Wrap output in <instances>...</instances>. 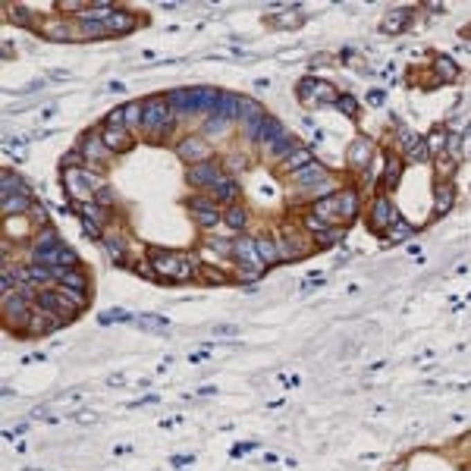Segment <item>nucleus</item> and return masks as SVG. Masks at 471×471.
<instances>
[{
  "label": "nucleus",
  "mask_w": 471,
  "mask_h": 471,
  "mask_svg": "<svg viewBox=\"0 0 471 471\" xmlns=\"http://www.w3.org/2000/svg\"><path fill=\"white\" fill-rule=\"evenodd\" d=\"M104 28H107V35L132 32V28H136V16L126 13V10H113V13H110V19L104 22Z\"/></svg>",
  "instance_id": "20"
},
{
  "label": "nucleus",
  "mask_w": 471,
  "mask_h": 471,
  "mask_svg": "<svg viewBox=\"0 0 471 471\" xmlns=\"http://www.w3.org/2000/svg\"><path fill=\"white\" fill-rule=\"evenodd\" d=\"M101 239H104V246H107V255L116 261V264H120V261H123V255H126V252H123V242H120V236H113V232H104Z\"/></svg>",
  "instance_id": "32"
},
{
  "label": "nucleus",
  "mask_w": 471,
  "mask_h": 471,
  "mask_svg": "<svg viewBox=\"0 0 471 471\" xmlns=\"http://www.w3.org/2000/svg\"><path fill=\"white\" fill-rule=\"evenodd\" d=\"M427 154H430V148H427V145H424V142H418L415 148L409 151V157H412V160H427Z\"/></svg>",
  "instance_id": "42"
},
{
  "label": "nucleus",
  "mask_w": 471,
  "mask_h": 471,
  "mask_svg": "<svg viewBox=\"0 0 471 471\" xmlns=\"http://www.w3.org/2000/svg\"><path fill=\"white\" fill-rule=\"evenodd\" d=\"M101 142L107 145V151H129L132 148V132L126 126H104L101 129Z\"/></svg>",
  "instance_id": "12"
},
{
  "label": "nucleus",
  "mask_w": 471,
  "mask_h": 471,
  "mask_svg": "<svg viewBox=\"0 0 471 471\" xmlns=\"http://www.w3.org/2000/svg\"><path fill=\"white\" fill-rule=\"evenodd\" d=\"M211 195H214L217 201H232V198H236V179L223 176V179H220V183L211 189Z\"/></svg>",
  "instance_id": "28"
},
{
  "label": "nucleus",
  "mask_w": 471,
  "mask_h": 471,
  "mask_svg": "<svg viewBox=\"0 0 471 471\" xmlns=\"http://www.w3.org/2000/svg\"><path fill=\"white\" fill-rule=\"evenodd\" d=\"M236 120H239V123L246 126V132H248L264 120V110H261V104H255L252 98H239V113H236Z\"/></svg>",
  "instance_id": "18"
},
{
  "label": "nucleus",
  "mask_w": 471,
  "mask_h": 471,
  "mask_svg": "<svg viewBox=\"0 0 471 471\" xmlns=\"http://www.w3.org/2000/svg\"><path fill=\"white\" fill-rule=\"evenodd\" d=\"M223 179V173H220V167L217 164H195V167H189V183L192 185H205V189H214V185Z\"/></svg>",
  "instance_id": "13"
},
{
  "label": "nucleus",
  "mask_w": 471,
  "mask_h": 471,
  "mask_svg": "<svg viewBox=\"0 0 471 471\" xmlns=\"http://www.w3.org/2000/svg\"><path fill=\"white\" fill-rule=\"evenodd\" d=\"M28 211V195H7L3 198V214H26Z\"/></svg>",
  "instance_id": "30"
},
{
  "label": "nucleus",
  "mask_w": 471,
  "mask_h": 471,
  "mask_svg": "<svg viewBox=\"0 0 471 471\" xmlns=\"http://www.w3.org/2000/svg\"><path fill=\"white\" fill-rule=\"evenodd\" d=\"M289 145H293V138H289V129H283V132H277V136H273L270 142L264 145V151H270V154H286Z\"/></svg>",
  "instance_id": "29"
},
{
  "label": "nucleus",
  "mask_w": 471,
  "mask_h": 471,
  "mask_svg": "<svg viewBox=\"0 0 471 471\" xmlns=\"http://www.w3.org/2000/svg\"><path fill=\"white\" fill-rule=\"evenodd\" d=\"M189 211H192V220L198 226H214L220 220V214H217V207H214V201H207V198H192L189 201Z\"/></svg>",
  "instance_id": "16"
},
{
  "label": "nucleus",
  "mask_w": 471,
  "mask_h": 471,
  "mask_svg": "<svg viewBox=\"0 0 471 471\" xmlns=\"http://www.w3.org/2000/svg\"><path fill=\"white\" fill-rule=\"evenodd\" d=\"M138 327L151 330V333H164L167 330V321H160V317H151V314H142V317H136Z\"/></svg>",
  "instance_id": "36"
},
{
  "label": "nucleus",
  "mask_w": 471,
  "mask_h": 471,
  "mask_svg": "<svg viewBox=\"0 0 471 471\" xmlns=\"http://www.w3.org/2000/svg\"><path fill=\"white\" fill-rule=\"evenodd\" d=\"M443 148H446V132H434L430 136V154H443Z\"/></svg>",
  "instance_id": "40"
},
{
  "label": "nucleus",
  "mask_w": 471,
  "mask_h": 471,
  "mask_svg": "<svg viewBox=\"0 0 471 471\" xmlns=\"http://www.w3.org/2000/svg\"><path fill=\"white\" fill-rule=\"evenodd\" d=\"M258 252H261V261H264L267 267H273L277 261H283L280 258V248H277V242H273V239H258Z\"/></svg>",
  "instance_id": "27"
},
{
  "label": "nucleus",
  "mask_w": 471,
  "mask_h": 471,
  "mask_svg": "<svg viewBox=\"0 0 471 471\" xmlns=\"http://www.w3.org/2000/svg\"><path fill=\"white\" fill-rule=\"evenodd\" d=\"M358 214V195L355 192H336V195H327L314 205V217L327 226H342L349 220H355Z\"/></svg>",
  "instance_id": "1"
},
{
  "label": "nucleus",
  "mask_w": 471,
  "mask_h": 471,
  "mask_svg": "<svg viewBox=\"0 0 471 471\" xmlns=\"http://www.w3.org/2000/svg\"><path fill=\"white\" fill-rule=\"evenodd\" d=\"M371 151H374V145H371L368 138H355V142L349 145V164L352 167H368Z\"/></svg>",
  "instance_id": "22"
},
{
  "label": "nucleus",
  "mask_w": 471,
  "mask_h": 471,
  "mask_svg": "<svg viewBox=\"0 0 471 471\" xmlns=\"http://www.w3.org/2000/svg\"><path fill=\"white\" fill-rule=\"evenodd\" d=\"M173 123V110H170V101H160V98H154V101L145 104V120L142 126L148 129L151 138H157L160 132H167Z\"/></svg>",
  "instance_id": "7"
},
{
  "label": "nucleus",
  "mask_w": 471,
  "mask_h": 471,
  "mask_svg": "<svg viewBox=\"0 0 471 471\" xmlns=\"http://www.w3.org/2000/svg\"><path fill=\"white\" fill-rule=\"evenodd\" d=\"M220 91H214V89H176V91H170V107H179V110H185V113H195V110H217V104H220Z\"/></svg>",
  "instance_id": "5"
},
{
  "label": "nucleus",
  "mask_w": 471,
  "mask_h": 471,
  "mask_svg": "<svg viewBox=\"0 0 471 471\" xmlns=\"http://www.w3.org/2000/svg\"><path fill=\"white\" fill-rule=\"evenodd\" d=\"M437 73H443L446 82H452V79L459 75V66L450 60V57H437Z\"/></svg>",
  "instance_id": "39"
},
{
  "label": "nucleus",
  "mask_w": 471,
  "mask_h": 471,
  "mask_svg": "<svg viewBox=\"0 0 471 471\" xmlns=\"http://www.w3.org/2000/svg\"><path fill=\"white\" fill-rule=\"evenodd\" d=\"M85 160H89V164H104V160H107V145L101 142V136L85 138Z\"/></svg>",
  "instance_id": "24"
},
{
  "label": "nucleus",
  "mask_w": 471,
  "mask_h": 471,
  "mask_svg": "<svg viewBox=\"0 0 471 471\" xmlns=\"http://www.w3.org/2000/svg\"><path fill=\"white\" fill-rule=\"evenodd\" d=\"M38 305L41 308H48V311H54V314H60L63 321H73L75 317V311H79V305H75L73 299H69L66 293H63L60 286L57 289H44V293H38Z\"/></svg>",
  "instance_id": "8"
},
{
  "label": "nucleus",
  "mask_w": 471,
  "mask_h": 471,
  "mask_svg": "<svg viewBox=\"0 0 471 471\" xmlns=\"http://www.w3.org/2000/svg\"><path fill=\"white\" fill-rule=\"evenodd\" d=\"M35 264L48 267V270H73L75 255L57 239L54 230H44L41 236H38V246H35Z\"/></svg>",
  "instance_id": "3"
},
{
  "label": "nucleus",
  "mask_w": 471,
  "mask_h": 471,
  "mask_svg": "<svg viewBox=\"0 0 471 471\" xmlns=\"http://www.w3.org/2000/svg\"><path fill=\"white\" fill-rule=\"evenodd\" d=\"M277 248H280V258H302V255H305V246L299 242V236H295L293 230H283L280 232Z\"/></svg>",
  "instance_id": "21"
},
{
  "label": "nucleus",
  "mask_w": 471,
  "mask_h": 471,
  "mask_svg": "<svg viewBox=\"0 0 471 471\" xmlns=\"http://www.w3.org/2000/svg\"><path fill=\"white\" fill-rule=\"evenodd\" d=\"M207 154H211V148H207L205 138H185L183 145H179V157H183L185 164H207Z\"/></svg>",
  "instance_id": "14"
},
{
  "label": "nucleus",
  "mask_w": 471,
  "mask_h": 471,
  "mask_svg": "<svg viewBox=\"0 0 471 471\" xmlns=\"http://www.w3.org/2000/svg\"><path fill=\"white\" fill-rule=\"evenodd\" d=\"M452 207V185L443 183L437 185V205H434V214H446Z\"/></svg>",
  "instance_id": "31"
},
{
  "label": "nucleus",
  "mask_w": 471,
  "mask_h": 471,
  "mask_svg": "<svg viewBox=\"0 0 471 471\" xmlns=\"http://www.w3.org/2000/svg\"><path fill=\"white\" fill-rule=\"evenodd\" d=\"M399 173H403V160H399V157H389V160H387V173H383V183L396 185L399 183Z\"/></svg>",
  "instance_id": "35"
},
{
  "label": "nucleus",
  "mask_w": 471,
  "mask_h": 471,
  "mask_svg": "<svg viewBox=\"0 0 471 471\" xmlns=\"http://www.w3.org/2000/svg\"><path fill=\"white\" fill-rule=\"evenodd\" d=\"M0 195L7 198V195H28V189L22 185L19 176H13V173H3V183H0Z\"/></svg>",
  "instance_id": "26"
},
{
  "label": "nucleus",
  "mask_w": 471,
  "mask_h": 471,
  "mask_svg": "<svg viewBox=\"0 0 471 471\" xmlns=\"http://www.w3.org/2000/svg\"><path fill=\"white\" fill-rule=\"evenodd\" d=\"M63 185H66L69 198L89 205L91 195L104 189V179L98 176V173H91L89 167H66V170H63Z\"/></svg>",
  "instance_id": "4"
},
{
  "label": "nucleus",
  "mask_w": 471,
  "mask_h": 471,
  "mask_svg": "<svg viewBox=\"0 0 471 471\" xmlns=\"http://www.w3.org/2000/svg\"><path fill=\"white\" fill-rule=\"evenodd\" d=\"M293 176H295V183H299V189H321L330 179L321 164H308V167H302L299 173H293Z\"/></svg>",
  "instance_id": "17"
},
{
  "label": "nucleus",
  "mask_w": 471,
  "mask_h": 471,
  "mask_svg": "<svg viewBox=\"0 0 471 471\" xmlns=\"http://www.w3.org/2000/svg\"><path fill=\"white\" fill-rule=\"evenodd\" d=\"M223 220L232 226V230H242V226H246V211H242L239 205H230V211L223 214Z\"/></svg>",
  "instance_id": "37"
},
{
  "label": "nucleus",
  "mask_w": 471,
  "mask_h": 471,
  "mask_svg": "<svg viewBox=\"0 0 471 471\" xmlns=\"http://www.w3.org/2000/svg\"><path fill=\"white\" fill-rule=\"evenodd\" d=\"M60 324H66L60 317V314H54V311H48V308H41L38 302L32 305V314H28V333H50V330H57Z\"/></svg>",
  "instance_id": "10"
},
{
  "label": "nucleus",
  "mask_w": 471,
  "mask_h": 471,
  "mask_svg": "<svg viewBox=\"0 0 471 471\" xmlns=\"http://www.w3.org/2000/svg\"><path fill=\"white\" fill-rule=\"evenodd\" d=\"M232 255H236V264H239L246 280H255L258 273L267 270V264L261 261V252H258V239H248V236L236 239L232 242Z\"/></svg>",
  "instance_id": "6"
},
{
  "label": "nucleus",
  "mask_w": 471,
  "mask_h": 471,
  "mask_svg": "<svg viewBox=\"0 0 471 471\" xmlns=\"http://www.w3.org/2000/svg\"><path fill=\"white\" fill-rule=\"evenodd\" d=\"M54 277L60 280V286L66 289H79V293H85V286H89V277H85L82 270H54Z\"/></svg>",
  "instance_id": "23"
},
{
  "label": "nucleus",
  "mask_w": 471,
  "mask_h": 471,
  "mask_svg": "<svg viewBox=\"0 0 471 471\" xmlns=\"http://www.w3.org/2000/svg\"><path fill=\"white\" fill-rule=\"evenodd\" d=\"M32 305H35V302H32ZM32 305H28V299H26V295H19V293L3 295V317H7V324L26 330L28 327V314H32Z\"/></svg>",
  "instance_id": "9"
},
{
  "label": "nucleus",
  "mask_w": 471,
  "mask_h": 471,
  "mask_svg": "<svg viewBox=\"0 0 471 471\" xmlns=\"http://www.w3.org/2000/svg\"><path fill=\"white\" fill-rule=\"evenodd\" d=\"M308 226H311V236L317 242H321V246H333V242H340L342 239V230H336V226H327V223H321V220L314 217H308Z\"/></svg>",
  "instance_id": "19"
},
{
  "label": "nucleus",
  "mask_w": 471,
  "mask_h": 471,
  "mask_svg": "<svg viewBox=\"0 0 471 471\" xmlns=\"http://www.w3.org/2000/svg\"><path fill=\"white\" fill-rule=\"evenodd\" d=\"M299 98L302 101H340V98H336V91L330 89L327 82H314V79H305V82L299 85Z\"/></svg>",
  "instance_id": "15"
},
{
  "label": "nucleus",
  "mask_w": 471,
  "mask_h": 471,
  "mask_svg": "<svg viewBox=\"0 0 471 471\" xmlns=\"http://www.w3.org/2000/svg\"><path fill=\"white\" fill-rule=\"evenodd\" d=\"M151 267H154V273L167 277V280H189V277H195L201 270L195 255L164 252V248H151Z\"/></svg>",
  "instance_id": "2"
},
{
  "label": "nucleus",
  "mask_w": 471,
  "mask_h": 471,
  "mask_svg": "<svg viewBox=\"0 0 471 471\" xmlns=\"http://www.w3.org/2000/svg\"><path fill=\"white\" fill-rule=\"evenodd\" d=\"M336 107H342L349 116H355V113H358V107H355V98H349V95H342L340 101H336Z\"/></svg>",
  "instance_id": "41"
},
{
  "label": "nucleus",
  "mask_w": 471,
  "mask_h": 471,
  "mask_svg": "<svg viewBox=\"0 0 471 471\" xmlns=\"http://www.w3.org/2000/svg\"><path fill=\"white\" fill-rule=\"evenodd\" d=\"M409 16H412V10H393V13L383 19V28H387V32H399V28H403V22L409 19Z\"/></svg>",
  "instance_id": "34"
},
{
  "label": "nucleus",
  "mask_w": 471,
  "mask_h": 471,
  "mask_svg": "<svg viewBox=\"0 0 471 471\" xmlns=\"http://www.w3.org/2000/svg\"><path fill=\"white\" fill-rule=\"evenodd\" d=\"M308 164H311V151H308V148H295L293 154H289L286 160H283V170L299 173L302 167H308Z\"/></svg>",
  "instance_id": "25"
},
{
  "label": "nucleus",
  "mask_w": 471,
  "mask_h": 471,
  "mask_svg": "<svg viewBox=\"0 0 471 471\" xmlns=\"http://www.w3.org/2000/svg\"><path fill=\"white\" fill-rule=\"evenodd\" d=\"M201 277H207V283H223V277H220V273L217 270H207V267H201Z\"/></svg>",
  "instance_id": "43"
},
{
  "label": "nucleus",
  "mask_w": 471,
  "mask_h": 471,
  "mask_svg": "<svg viewBox=\"0 0 471 471\" xmlns=\"http://www.w3.org/2000/svg\"><path fill=\"white\" fill-rule=\"evenodd\" d=\"M123 116H126V129H136V126L145 120V107H138V101H132L123 107Z\"/></svg>",
  "instance_id": "33"
},
{
  "label": "nucleus",
  "mask_w": 471,
  "mask_h": 471,
  "mask_svg": "<svg viewBox=\"0 0 471 471\" xmlns=\"http://www.w3.org/2000/svg\"><path fill=\"white\" fill-rule=\"evenodd\" d=\"M387 236H389V242H403V239H409V236H412V226L405 223V220H396V223H393V230H389Z\"/></svg>",
  "instance_id": "38"
},
{
  "label": "nucleus",
  "mask_w": 471,
  "mask_h": 471,
  "mask_svg": "<svg viewBox=\"0 0 471 471\" xmlns=\"http://www.w3.org/2000/svg\"><path fill=\"white\" fill-rule=\"evenodd\" d=\"M396 211H393V205H389L387 198H377L374 205H371V214H368V223L371 230L377 232H389V223H396Z\"/></svg>",
  "instance_id": "11"
}]
</instances>
